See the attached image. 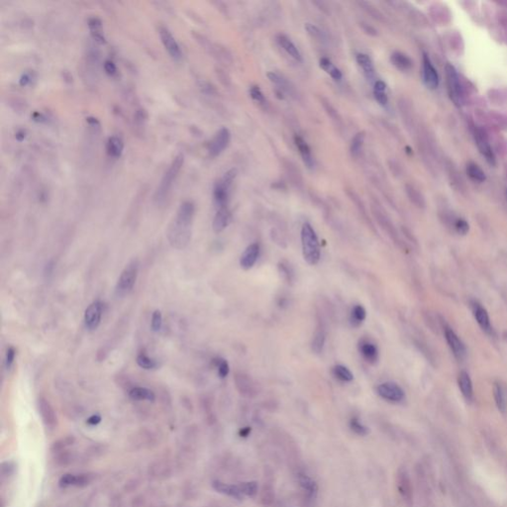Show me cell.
I'll return each mask as SVG.
<instances>
[{"label":"cell","mask_w":507,"mask_h":507,"mask_svg":"<svg viewBox=\"0 0 507 507\" xmlns=\"http://www.w3.org/2000/svg\"><path fill=\"white\" fill-rule=\"evenodd\" d=\"M194 212L195 206L191 201L180 204L176 218L168 229L169 241L175 248L183 249L188 244Z\"/></svg>","instance_id":"1"},{"label":"cell","mask_w":507,"mask_h":507,"mask_svg":"<svg viewBox=\"0 0 507 507\" xmlns=\"http://www.w3.org/2000/svg\"><path fill=\"white\" fill-rule=\"evenodd\" d=\"M301 246L305 262L310 266L317 265L321 258L320 244L315 230L309 223H305L301 228Z\"/></svg>","instance_id":"2"},{"label":"cell","mask_w":507,"mask_h":507,"mask_svg":"<svg viewBox=\"0 0 507 507\" xmlns=\"http://www.w3.org/2000/svg\"><path fill=\"white\" fill-rule=\"evenodd\" d=\"M183 162H184L183 155L179 154L173 160L169 169L165 173L164 177L161 180V183L156 191V195H155V200L157 201L158 204H161V203H164L166 201L167 197L169 196V194L173 188V185H174L176 179L178 177V174L183 166Z\"/></svg>","instance_id":"3"},{"label":"cell","mask_w":507,"mask_h":507,"mask_svg":"<svg viewBox=\"0 0 507 507\" xmlns=\"http://www.w3.org/2000/svg\"><path fill=\"white\" fill-rule=\"evenodd\" d=\"M238 175L237 169H231L226 172L223 177L218 179L213 188V199L217 208L227 207L230 196V189Z\"/></svg>","instance_id":"4"},{"label":"cell","mask_w":507,"mask_h":507,"mask_svg":"<svg viewBox=\"0 0 507 507\" xmlns=\"http://www.w3.org/2000/svg\"><path fill=\"white\" fill-rule=\"evenodd\" d=\"M138 271L139 264L137 260L129 263L122 271L115 287V293L118 297H123L131 292L137 280Z\"/></svg>","instance_id":"5"},{"label":"cell","mask_w":507,"mask_h":507,"mask_svg":"<svg viewBox=\"0 0 507 507\" xmlns=\"http://www.w3.org/2000/svg\"><path fill=\"white\" fill-rule=\"evenodd\" d=\"M377 393L384 400L398 403L405 398L404 390L395 382H382L377 387Z\"/></svg>","instance_id":"6"},{"label":"cell","mask_w":507,"mask_h":507,"mask_svg":"<svg viewBox=\"0 0 507 507\" xmlns=\"http://www.w3.org/2000/svg\"><path fill=\"white\" fill-rule=\"evenodd\" d=\"M371 209H372V213H373L374 217L376 218V220L379 223L380 227L387 233V235L392 240L395 241V243H399L396 230L394 228L392 222L390 221L389 217L387 216L386 212L382 209L380 203L378 201H373L372 205H371Z\"/></svg>","instance_id":"7"},{"label":"cell","mask_w":507,"mask_h":507,"mask_svg":"<svg viewBox=\"0 0 507 507\" xmlns=\"http://www.w3.org/2000/svg\"><path fill=\"white\" fill-rule=\"evenodd\" d=\"M446 76L450 97L456 105L460 106L463 103V89L456 69L452 65L448 64L446 66Z\"/></svg>","instance_id":"8"},{"label":"cell","mask_w":507,"mask_h":507,"mask_svg":"<svg viewBox=\"0 0 507 507\" xmlns=\"http://www.w3.org/2000/svg\"><path fill=\"white\" fill-rule=\"evenodd\" d=\"M231 141V133L226 127H222L218 130V132L214 135L212 140L208 145L209 155L213 158L218 157L224 152L230 144Z\"/></svg>","instance_id":"9"},{"label":"cell","mask_w":507,"mask_h":507,"mask_svg":"<svg viewBox=\"0 0 507 507\" xmlns=\"http://www.w3.org/2000/svg\"><path fill=\"white\" fill-rule=\"evenodd\" d=\"M268 77L270 81L279 88L280 93H285L293 99H298V91L289 78L279 72H270L268 73Z\"/></svg>","instance_id":"10"},{"label":"cell","mask_w":507,"mask_h":507,"mask_svg":"<svg viewBox=\"0 0 507 507\" xmlns=\"http://www.w3.org/2000/svg\"><path fill=\"white\" fill-rule=\"evenodd\" d=\"M234 381L236 388L243 396L252 398L258 394L257 384L249 375L242 372L236 373L234 377Z\"/></svg>","instance_id":"11"},{"label":"cell","mask_w":507,"mask_h":507,"mask_svg":"<svg viewBox=\"0 0 507 507\" xmlns=\"http://www.w3.org/2000/svg\"><path fill=\"white\" fill-rule=\"evenodd\" d=\"M159 34H160V37H161V40H162L164 47L170 54V56L175 61H179L182 57V53H181L180 47H179L177 40L173 36L172 32L166 27H160Z\"/></svg>","instance_id":"12"},{"label":"cell","mask_w":507,"mask_h":507,"mask_svg":"<svg viewBox=\"0 0 507 507\" xmlns=\"http://www.w3.org/2000/svg\"><path fill=\"white\" fill-rule=\"evenodd\" d=\"M103 305L100 301H94L85 309L84 322L86 328L90 331L97 329L102 322Z\"/></svg>","instance_id":"13"},{"label":"cell","mask_w":507,"mask_h":507,"mask_svg":"<svg viewBox=\"0 0 507 507\" xmlns=\"http://www.w3.org/2000/svg\"><path fill=\"white\" fill-rule=\"evenodd\" d=\"M38 410L41 415L42 421L44 425L48 429H54L57 426V415L52 407L51 403L44 397H40L38 399Z\"/></svg>","instance_id":"14"},{"label":"cell","mask_w":507,"mask_h":507,"mask_svg":"<svg viewBox=\"0 0 507 507\" xmlns=\"http://www.w3.org/2000/svg\"><path fill=\"white\" fill-rule=\"evenodd\" d=\"M359 352L363 358L371 365H376L379 362L380 353L378 346L368 339H362L359 342Z\"/></svg>","instance_id":"15"},{"label":"cell","mask_w":507,"mask_h":507,"mask_svg":"<svg viewBox=\"0 0 507 507\" xmlns=\"http://www.w3.org/2000/svg\"><path fill=\"white\" fill-rule=\"evenodd\" d=\"M422 75H423V80L424 83L426 84L427 87L435 89L439 85V76L432 65L430 59L428 58L427 55H423V66H422Z\"/></svg>","instance_id":"16"},{"label":"cell","mask_w":507,"mask_h":507,"mask_svg":"<svg viewBox=\"0 0 507 507\" xmlns=\"http://www.w3.org/2000/svg\"><path fill=\"white\" fill-rule=\"evenodd\" d=\"M445 338L451 351L453 352L457 359L464 360L467 356V350L464 343L461 341V339L458 337L456 333L453 330L447 328L445 330Z\"/></svg>","instance_id":"17"},{"label":"cell","mask_w":507,"mask_h":507,"mask_svg":"<svg viewBox=\"0 0 507 507\" xmlns=\"http://www.w3.org/2000/svg\"><path fill=\"white\" fill-rule=\"evenodd\" d=\"M260 252H261V248L258 243H254V244H251L250 246H248L240 258L241 268L245 271L251 270L259 259Z\"/></svg>","instance_id":"18"},{"label":"cell","mask_w":507,"mask_h":507,"mask_svg":"<svg viewBox=\"0 0 507 507\" xmlns=\"http://www.w3.org/2000/svg\"><path fill=\"white\" fill-rule=\"evenodd\" d=\"M293 140H294V144H295L298 152L300 154V157H301L305 166L307 167V169L313 170L315 167V161L312 156L309 145L307 144V142L305 141V139L299 135H295Z\"/></svg>","instance_id":"19"},{"label":"cell","mask_w":507,"mask_h":507,"mask_svg":"<svg viewBox=\"0 0 507 507\" xmlns=\"http://www.w3.org/2000/svg\"><path fill=\"white\" fill-rule=\"evenodd\" d=\"M276 41L279 44V47L286 52V54L289 55L293 60H295L296 62H302L301 53L294 45V43L290 40V38H288L286 35L280 33L276 36Z\"/></svg>","instance_id":"20"},{"label":"cell","mask_w":507,"mask_h":507,"mask_svg":"<svg viewBox=\"0 0 507 507\" xmlns=\"http://www.w3.org/2000/svg\"><path fill=\"white\" fill-rule=\"evenodd\" d=\"M475 138H476V142H477L478 148L480 149L481 153L484 156L485 160L489 164L493 165L494 162H495V158H494V155H493L492 150H491V147H490V145L488 143V140H487V137H486L485 133L483 131H482V130H477L475 132Z\"/></svg>","instance_id":"21"},{"label":"cell","mask_w":507,"mask_h":507,"mask_svg":"<svg viewBox=\"0 0 507 507\" xmlns=\"http://www.w3.org/2000/svg\"><path fill=\"white\" fill-rule=\"evenodd\" d=\"M346 192H347V195L349 196V198L351 199V201L355 204L356 207H357V209H358V211L360 213V215L363 218V220L366 222V224L370 227V229L373 232L376 233L377 231H376V228H375V225L372 222L371 218L369 217V214L367 212V208H366L365 204L363 202V200L361 199V197L358 195V193L356 191H354L353 189H347Z\"/></svg>","instance_id":"22"},{"label":"cell","mask_w":507,"mask_h":507,"mask_svg":"<svg viewBox=\"0 0 507 507\" xmlns=\"http://www.w3.org/2000/svg\"><path fill=\"white\" fill-rule=\"evenodd\" d=\"M230 222H231V212L228 207L219 208L214 216L212 227L214 232L218 234L227 228Z\"/></svg>","instance_id":"23"},{"label":"cell","mask_w":507,"mask_h":507,"mask_svg":"<svg viewBox=\"0 0 507 507\" xmlns=\"http://www.w3.org/2000/svg\"><path fill=\"white\" fill-rule=\"evenodd\" d=\"M326 341V330L322 323H319L315 329V332L311 341V350L314 354H321L325 347Z\"/></svg>","instance_id":"24"},{"label":"cell","mask_w":507,"mask_h":507,"mask_svg":"<svg viewBox=\"0 0 507 507\" xmlns=\"http://www.w3.org/2000/svg\"><path fill=\"white\" fill-rule=\"evenodd\" d=\"M396 484H397V489L401 496L405 500H411L412 497V487H411V482L409 480L408 474L404 469H401L398 471L397 478H396Z\"/></svg>","instance_id":"25"},{"label":"cell","mask_w":507,"mask_h":507,"mask_svg":"<svg viewBox=\"0 0 507 507\" xmlns=\"http://www.w3.org/2000/svg\"><path fill=\"white\" fill-rule=\"evenodd\" d=\"M356 61H357L358 65L362 68L363 73L367 77V79L374 80L375 76H376V69H375V66H374L372 59L367 54L359 53L356 56Z\"/></svg>","instance_id":"26"},{"label":"cell","mask_w":507,"mask_h":507,"mask_svg":"<svg viewBox=\"0 0 507 507\" xmlns=\"http://www.w3.org/2000/svg\"><path fill=\"white\" fill-rule=\"evenodd\" d=\"M212 486L219 493L228 495L230 497H233L235 499L242 500L243 497H244V495L241 493L238 485L227 484V483L219 482V481H215V482H213V483H212Z\"/></svg>","instance_id":"27"},{"label":"cell","mask_w":507,"mask_h":507,"mask_svg":"<svg viewBox=\"0 0 507 507\" xmlns=\"http://www.w3.org/2000/svg\"><path fill=\"white\" fill-rule=\"evenodd\" d=\"M458 384L463 396L467 400H472L474 396V388H473V382L468 373L466 372L460 373L458 378Z\"/></svg>","instance_id":"28"},{"label":"cell","mask_w":507,"mask_h":507,"mask_svg":"<svg viewBox=\"0 0 507 507\" xmlns=\"http://www.w3.org/2000/svg\"><path fill=\"white\" fill-rule=\"evenodd\" d=\"M473 312H474V316H475L478 324L480 325V327L485 332H489L491 326H490V319H489L487 311L481 305L475 303L473 305Z\"/></svg>","instance_id":"29"},{"label":"cell","mask_w":507,"mask_h":507,"mask_svg":"<svg viewBox=\"0 0 507 507\" xmlns=\"http://www.w3.org/2000/svg\"><path fill=\"white\" fill-rule=\"evenodd\" d=\"M390 61L396 69H398L399 71H402V72L409 71L413 66L411 59L401 52L392 53L390 56Z\"/></svg>","instance_id":"30"},{"label":"cell","mask_w":507,"mask_h":507,"mask_svg":"<svg viewBox=\"0 0 507 507\" xmlns=\"http://www.w3.org/2000/svg\"><path fill=\"white\" fill-rule=\"evenodd\" d=\"M88 27L90 30L91 37L94 41L99 44H104L106 42L103 29H102V20L97 17H91L88 19Z\"/></svg>","instance_id":"31"},{"label":"cell","mask_w":507,"mask_h":507,"mask_svg":"<svg viewBox=\"0 0 507 507\" xmlns=\"http://www.w3.org/2000/svg\"><path fill=\"white\" fill-rule=\"evenodd\" d=\"M106 149H107V153L110 157H112V158L121 157L123 150H124L123 140L118 136L109 137V139L107 141Z\"/></svg>","instance_id":"32"},{"label":"cell","mask_w":507,"mask_h":507,"mask_svg":"<svg viewBox=\"0 0 507 507\" xmlns=\"http://www.w3.org/2000/svg\"><path fill=\"white\" fill-rule=\"evenodd\" d=\"M493 396L497 409L501 413H504L506 411L507 407L506 394L504 387L500 382H495L493 384Z\"/></svg>","instance_id":"33"},{"label":"cell","mask_w":507,"mask_h":507,"mask_svg":"<svg viewBox=\"0 0 507 507\" xmlns=\"http://www.w3.org/2000/svg\"><path fill=\"white\" fill-rule=\"evenodd\" d=\"M298 482H299L300 487L305 490L306 494L310 498L316 497L317 492H318V485L311 478H309L305 474H299L298 475Z\"/></svg>","instance_id":"34"},{"label":"cell","mask_w":507,"mask_h":507,"mask_svg":"<svg viewBox=\"0 0 507 507\" xmlns=\"http://www.w3.org/2000/svg\"><path fill=\"white\" fill-rule=\"evenodd\" d=\"M319 66L320 68L325 71L328 75H329L334 80L336 81H340L342 78H343V74L342 72L331 62V60L326 58V57H323L320 59L319 61Z\"/></svg>","instance_id":"35"},{"label":"cell","mask_w":507,"mask_h":507,"mask_svg":"<svg viewBox=\"0 0 507 507\" xmlns=\"http://www.w3.org/2000/svg\"><path fill=\"white\" fill-rule=\"evenodd\" d=\"M129 396L134 400L155 401L156 395L151 389L146 387H134L130 390Z\"/></svg>","instance_id":"36"},{"label":"cell","mask_w":507,"mask_h":507,"mask_svg":"<svg viewBox=\"0 0 507 507\" xmlns=\"http://www.w3.org/2000/svg\"><path fill=\"white\" fill-rule=\"evenodd\" d=\"M374 96L378 103L385 107L388 104V97L386 94V84L382 80H376L374 84Z\"/></svg>","instance_id":"37"},{"label":"cell","mask_w":507,"mask_h":507,"mask_svg":"<svg viewBox=\"0 0 507 507\" xmlns=\"http://www.w3.org/2000/svg\"><path fill=\"white\" fill-rule=\"evenodd\" d=\"M367 318V311L364 306L355 305L351 311L350 315V323L354 328L360 327Z\"/></svg>","instance_id":"38"},{"label":"cell","mask_w":507,"mask_h":507,"mask_svg":"<svg viewBox=\"0 0 507 507\" xmlns=\"http://www.w3.org/2000/svg\"><path fill=\"white\" fill-rule=\"evenodd\" d=\"M365 140H366V133L364 131L356 134L354 138L352 139L351 145H350V153H351L352 157H354V158L360 157L361 153L363 151V148H364Z\"/></svg>","instance_id":"39"},{"label":"cell","mask_w":507,"mask_h":507,"mask_svg":"<svg viewBox=\"0 0 507 507\" xmlns=\"http://www.w3.org/2000/svg\"><path fill=\"white\" fill-rule=\"evenodd\" d=\"M332 374L337 380L343 382H350L354 380V375L352 374V372L343 365H337L333 367Z\"/></svg>","instance_id":"40"},{"label":"cell","mask_w":507,"mask_h":507,"mask_svg":"<svg viewBox=\"0 0 507 507\" xmlns=\"http://www.w3.org/2000/svg\"><path fill=\"white\" fill-rule=\"evenodd\" d=\"M320 100H321V104H322L323 108L325 109V111H326V113H327V115L329 116L330 118L337 125H342V118H341L338 110H336V108L331 104V102L328 99L324 98V97H322Z\"/></svg>","instance_id":"41"},{"label":"cell","mask_w":507,"mask_h":507,"mask_svg":"<svg viewBox=\"0 0 507 507\" xmlns=\"http://www.w3.org/2000/svg\"><path fill=\"white\" fill-rule=\"evenodd\" d=\"M405 191L407 196L409 197L410 201L415 204L418 207H423L424 205V199L421 195V193L411 184H406Z\"/></svg>","instance_id":"42"},{"label":"cell","mask_w":507,"mask_h":507,"mask_svg":"<svg viewBox=\"0 0 507 507\" xmlns=\"http://www.w3.org/2000/svg\"><path fill=\"white\" fill-rule=\"evenodd\" d=\"M467 173L470 178L477 182H482L485 180L484 172L478 165H476L474 163H470L467 166Z\"/></svg>","instance_id":"43"},{"label":"cell","mask_w":507,"mask_h":507,"mask_svg":"<svg viewBox=\"0 0 507 507\" xmlns=\"http://www.w3.org/2000/svg\"><path fill=\"white\" fill-rule=\"evenodd\" d=\"M358 4L360 5V7L366 11L372 18L378 20V21H383L384 17L383 15L380 13V10L377 9L372 3L370 2H367V1H360L358 2Z\"/></svg>","instance_id":"44"},{"label":"cell","mask_w":507,"mask_h":507,"mask_svg":"<svg viewBox=\"0 0 507 507\" xmlns=\"http://www.w3.org/2000/svg\"><path fill=\"white\" fill-rule=\"evenodd\" d=\"M136 362L138 366L144 370H154L158 367L157 362L145 353H140L137 356Z\"/></svg>","instance_id":"45"},{"label":"cell","mask_w":507,"mask_h":507,"mask_svg":"<svg viewBox=\"0 0 507 507\" xmlns=\"http://www.w3.org/2000/svg\"><path fill=\"white\" fill-rule=\"evenodd\" d=\"M238 487L243 495L247 496H255L258 493V483L256 482H241L238 484Z\"/></svg>","instance_id":"46"},{"label":"cell","mask_w":507,"mask_h":507,"mask_svg":"<svg viewBox=\"0 0 507 507\" xmlns=\"http://www.w3.org/2000/svg\"><path fill=\"white\" fill-rule=\"evenodd\" d=\"M305 29L308 33V35L311 36L312 38H314L315 40H318L320 42L325 40V35L322 32V30H320L319 27H317L312 23H306L305 25Z\"/></svg>","instance_id":"47"},{"label":"cell","mask_w":507,"mask_h":507,"mask_svg":"<svg viewBox=\"0 0 507 507\" xmlns=\"http://www.w3.org/2000/svg\"><path fill=\"white\" fill-rule=\"evenodd\" d=\"M350 428L352 431L360 436H367L370 433L369 428L364 424H362L357 417H353L350 420Z\"/></svg>","instance_id":"48"},{"label":"cell","mask_w":507,"mask_h":507,"mask_svg":"<svg viewBox=\"0 0 507 507\" xmlns=\"http://www.w3.org/2000/svg\"><path fill=\"white\" fill-rule=\"evenodd\" d=\"M249 93H250V96L252 97L254 102L261 104V105H265L267 104V99H266V96L265 94L263 93L262 89L260 88V86L258 85H252L249 89Z\"/></svg>","instance_id":"49"},{"label":"cell","mask_w":507,"mask_h":507,"mask_svg":"<svg viewBox=\"0 0 507 507\" xmlns=\"http://www.w3.org/2000/svg\"><path fill=\"white\" fill-rule=\"evenodd\" d=\"M163 325V315L160 310H156L152 315L151 328L154 332H159Z\"/></svg>","instance_id":"50"},{"label":"cell","mask_w":507,"mask_h":507,"mask_svg":"<svg viewBox=\"0 0 507 507\" xmlns=\"http://www.w3.org/2000/svg\"><path fill=\"white\" fill-rule=\"evenodd\" d=\"M217 368H218V375L221 379H225L229 375L230 372V367H229L228 362L223 359H219L216 362Z\"/></svg>","instance_id":"51"},{"label":"cell","mask_w":507,"mask_h":507,"mask_svg":"<svg viewBox=\"0 0 507 507\" xmlns=\"http://www.w3.org/2000/svg\"><path fill=\"white\" fill-rule=\"evenodd\" d=\"M279 272L283 275V277L287 279L288 281H291L293 278V271L286 262H280L279 264Z\"/></svg>","instance_id":"52"},{"label":"cell","mask_w":507,"mask_h":507,"mask_svg":"<svg viewBox=\"0 0 507 507\" xmlns=\"http://www.w3.org/2000/svg\"><path fill=\"white\" fill-rule=\"evenodd\" d=\"M77 483V476H75V475H71V474H67L65 476H63L60 480V485L61 486H69V485H76Z\"/></svg>","instance_id":"53"},{"label":"cell","mask_w":507,"mask_h":507,"mask_svg":"<svg viewBox=\"0 0 507 507\" xmlns=\"http://www.w3.org/2000/svg\"><path fill=\"white\" fill-rule=\"evenodd\" d=\"M15 356H16V351L13 347H9L7 349V352H6V356H5V366L7 368V370H10L13 363H14V360H15Z\"/></svg>","instance_id":"54"},{"label":"cell","mask_w":507,"mask_h":507,"mask_svg":"<svg viewBox=\"0 0 507 507\" xmlns=\"http://www.w3.org/2000/svg\"><path fill=\"white\" fill-rule=\"evenodd\" d=\"M469 224L467 221L463 219H458L455 222V229L457 232L461 235H466L469 232Z\"/></svg>","instance_id":"55"},{"label":"cell","mask_w":507,"mask_h":507,"mask_svg":"<svg viewBox=\"0 0 507 507\" xmlns=\"http://www.w3.org/2000/svg\"><path fill=\"white\" fill-rule=\"evenodd\" d=\"M75 441V439L73 437H67L65 439H62L56 443H54L53 445V449L54 450H60V449H63L65 448L66 446H69V445H72V443Z\"/></svg>","instance_id":"56"},{"label":"cell","mask_w":507,"mask_h":507,"mask_svg":"<svg viewBox=\"0 0 507 507\" xmlns=\"http://www.w3.org/2000/svg\"><path fill=\"white\" fill-rule=\"evenodd\" d=\"M104 70H105V73L110 76H114L116 74H117V68L115 66V64L112 62V61H105L104 63Z\"/></svg>","instance_id":"57"},{"label":"cell","mask_w":507,"mask_h":507,"mask_svg":"<svg viewBox=\"0 0 507 507\" xmlns=\"http://www.w3.org/2000/svg\"><path fill=\"white\" fill-rule=\"evenodd\" d=\"M199 86H200V89L202 90L204 93L206 94H213L215 93V88L213 85H211L209 82H206V81H200L199 82Z\"/></svg>","instance_id":"58"},{"label":"cell","mask_w":507,"mask_h":507,"mask_svg":"<svg viewBox=\"0 0 507 507\" xmlns=\"http://www.w3.org/2000/svg\"><path fill=\"white\" fill-rule=\"evenodd\" d=\"M32 79H33V76L31 73H24L19 79V83L21 86H26L32 82Z\"/></svg>","instance_id":"59"},{"label":"cell","mask_w":507,"mask_h":507,"mask_svg":"<svg viewBox=\"0 0 507 507\" xmlns=\"http://www.w3.org/2000/svg\"><path fill=\"white\" fill-rule=\"evenodd\" d=\"M364 32H366L367 34L371 35V36H377L378 35V31L373 27V26L369 25V24H366V23H362L361 24Z\"/></svg>","instance_id":"60"},{"label":"cell","mask_w":507,"mask_h":507,"mask_svg":"<svg viewBox=\"0 0 507 507\" xmlns=\"http://www.w3.org/2000/svg\"><path fill=\"white\" fill-rule=\"evenodd\" d=\"M100 421H102V417H100V415L95 414V415L90 416V417L87 419L86 423H87V424H89V425L94 426V425H97L98 423H100Z\"/></svg>","instance_id":"61"},{"label":"cell","mask_w":507,"mask_h":507,"mask_svg":"<svg viewBox=\"0 0 507 507\" xmlns=\"http://www.w3.org/2000/svg\"><path fill=\"white\" fill-rule=\"evenodd\" d=\"M251 430H252V429H251V427H245V428H242V429L240 430V432H239V435H240L241 437L246 438V437H248V436L250 435Z\"/></svg>","instance_id":"62"},{"label":"cell","mask_w":507,"mask_h":507,"mask_svg":"<svg viewBox=\"0 0 507 507\" xmlns=\"http://www.w3.org/2000/svg\"><path fill=\"white\" fill-rule=\"evenodd\" d=\"M15 137H16V139H17L18 141H23V140L25 139L26 137L25 131H24V130H19V131L16 133V136H15Z\"/></svg>","instance_id":"63"}]
</instances>
